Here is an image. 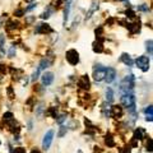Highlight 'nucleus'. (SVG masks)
Returning a JSON list of instances; mask_svg holds the SVG:
<instances>
[{"mask_svg":"<svg viewBox=\"0 0 153 153\" xmlns=\"http://www.w3.org/2000/svg\"><path fill=\"white\" fill-rule=\"evenodd\" d=\"M19 26V23L17 21H9L7 23V30H14V28H17Z\"/></svg>","mask_w":153,"mask_h":153,"instance_id":"6ab92c4d","label":"nucleus"},{"mask_svg":"<svg viewBox=\"0 0 153 153\" xmlns=\"http://www.w3.org/2000/svg\"><path fill=\"white\" fill-rule=\"evenodd\" d=\"M52 139H54V130L50 129V130H47L45 137H44V140H42V148L44 149H49L51 143H52Z\"/></svg>","mask_w":153,"mask_h":153,"instance_id":"423d86ee","label":"nucleus"},{"mask_svg":"<svg viewBox=\"0 0 153 153\" xmlns=\"http://www.w3.org/2000/svg\"><path fill=\"white\" fill-rule=\"evenodd\" d=\"M120 101H121V105L124 107H126L128 110H130L131 112L135 111L137 103H135V97H134L133 93H123Z\"/></svg>","mask_w":153,"mask_h":153,"instance_id":"f03ea898","label":"nucleus"},{"mask_svg":"<svg viewBox=\"0 0 153 153\" xmlns=\"http://www.w3.org/2000/svg\"><path fill=\"white\" fill-rule=\"evenodd\" d=\"M1 80H3V76H1V74H0V82H1Z\"/></svg>","mask_w":153,"mask_h":153,"instance_id":"4c0bfd02","label":"nucleus"},{"mask_svg":"<svg viewBox=\"0 0 153 153\" xmlns=\"http://www.w3.org/2000/svg\"><path fill=\"white\" fill-rule=\"evenodd\" d=\"M146 45V50L149 52V54H153V40H148L144 42Z\"/></svg>","mask_w":153,"mask_h":153,"instance_id":"f3484780","label":"nucleus"},{"mask_svg":"<svg viewBox=\"0 0 153 153\" xmlns=\"http://www.w3.org/2000/svg\"><path fill=\"white\" fill-rule=\"evenodd\" d=\"M65 57H66V60H68V63L70 65H76L79 63V54L75 50H73V49L66 51Z\"/></svg>","mask_w":153,"mask_h":153,"instance_id":"39448f33","label":"nucleus"},{"mask_svg":"<svg viewBox=\"0 0 153 153\" xmlns=\"http://www.w3.org/2000/svg\"><path fill=\"white\" fill-rule=\"evenodd\" d=\"M93 51H94V52H98V54L103 51V47H102L101 42H96V44L93 45Z\"/></svg>","mask_w":153,"mask_h":153,"instance_id":"412c9836","label":"nucleus"},{"mask_svg":"<svg viewBox=\"0 0 153 153\" xmlns=\"http://www.w3.org/2000/svg\"><path fill=\"white\" fill-rule=\"evenodd\" d=\"M65 134H66V126H64V125L60 126V130H59V134H57V135L61 138V137H64Z\"/></svg>","mask_w":153,"mask_h":153,"instance_id":"bb28decb","label":"nucleus"},{"mask_svg":"<svg viewBox=\"0 0 153 153\" xmlns=\"http://www.w3.org/2000/svg\"><path fill=\"white\" fill-rule=\"evenodd\" d=\"M137 65L138 69H140L143 73H146V71H148V69H149V57L146 56V55H140L137 57V60L134 61Z\"/></svg>","mask_w":153,"mask_h":153,"instance_id":"20e7f679","label":"nucleus"},{"mask_svg":"<svg viewBox=\"0 0 153 153\" xmlns=\"http://www.w3.org/2000/svg\"><path fill=\"white\" fill-rule=\"evenodd\" d=\"M117 75V71L115 68H112V66H108V68H106V74H105V82L106 83H112L115 78H116Z\"/></svg>","mask_w":153,"mask_h":153,"instance_id":"6e6552de","label":"nucleus"},{"mask_svg":"<svg viewBox=\"0 0 153 153\" xmlns=\"http://www.w3.org/2000/svg\"><path fill=\"white\" fill-rule=\"evenodd\" d=\"M54 73H51V71H45L44 74L41 75V82H42V85H45V87H49V85L52 84L54 82Z\"/></svg>","mask_w":153,"mask_h":153,"instance_id":"1a4fd4ad","label":"nucleus"},{"mask_svg":"<svg viewBox=\"0 0 153 153\" xmlns=\"http://www.w3.org/2000/svg\"><path fill=\"white\" fill-rule=\"evenodd\" d=\"M3 117H4V121H5V123H10V121H13L14 115H13L12 112H5Z\"/></svg>","mask_w":153,"mask_h":153,"instance_id":"4be33fe9","label":"nucleus"},{"mask_svg":"<svg viewBox=\"0 0 153 153\" xmlns=\"http://www.w3.org/2000/svg\"><path fill=\"white\" fill-rule=\"evenodd\" d=\"M25 13H26L25 9H17V10H14V16L16 17H23Z\"/></svg>","mask_w":153,"mask_h":153,"instance_id":"a878e982","label":"nucleus"},{"mask_svg":"<svg viewBox=\"0 0 153 153\" xmlns=\"http://www.w3.org/2000/svg\"><path fill=\"white\" fill-rule=\"evenodd\" d=\"M26 1H32V0H26Z\"/></svg>","mask_w":153,"mask_h":153,"instance_id":"58836bf2","label":"nucleus"},{"mask_svg":"<svg viewBox=\"0 0 153 153\" xmlns=\"http://www.w3.org/2000/svg\"><path fill=\"white\" fill-rule=\"evenodd\" d=\"M130 152H131V148L129 147V146L128 147H124L123 149H120V153H130Z\"/></svg>","mask_w":153,"mask_h":153,"instance_id":"7c9ffc66","label":"nucleus"},{"mask_svg":"<svg viewBox=\"0 0 153 153\" xmlns=\"http://www.w3.org/2000/svg\"><path fill=\"white\" fill-rule=\"evenodd\" d=\"M146 147H147V152H153V139H148Z\"/></svg>","mask_w":153,"mask_h":153,"instance_id":"393cba45","label":"nucleus"},{"mask_svg":"<svg viewBox=\"0 0 153 153\" xmlns=\"http://www.w3.org/2000/svg\"><path fill=\"white\" fill-rule=\"evenodd\" d=\"M50 65H51V60L49 59V57H44V59H41L40 64H38V69H40V70H45L46 68H49Z\"/></svg>","mask_w":153,"mask_h":153,"instance_id":"4468645a","label":"nucleus"},{"mask_svg":"<svg viewBox=\"0 0 153 153\" xmlns=\"http://www.w3.org/2000/svg\"><path fill=\"white\" fill-rule=\"evenodd\" d=\"M143 138H144V129H142V128L135 129V131H134V139L140 140Z\"/></svg>","mask_w":153,"mask_h":153,"instance_id":"2eb2a0df","label":"nucleus"},{"mask_svg":"<svg viewBox=\"0 0 153 153\" xmlns=\"http://www.w3.org/2000/svg\"><path fill=\"white\" fill-rule=\"evenodd\" d=\"M120 61L121 63H124L126 66H133L134 65V60L131 59V56L129 55V54H121V56H120Z\"/></svg>","mask_w":153,"mask_h":153,"instance_id":"f8f14e48","label":"nucleus"},{"mask_svg":"<svg viewBox=\"0 0 153 153\" xmlns=\"http://www.w3.org/2000/svg\"><path fill=\"white\" fill-rule=\"evenodd\" d=\"M105 142H106V144H107V147H115V142H114V138L110 135H106V139H105Z\"/></svg>","mask_w":153,"mask_h":153,"instance_id":"5701e85b","label":"nucleus"},{"mask_svg":"<svg viewBox=\"0 0 153 153\" xmlns=\"http://www.w3.org/2000/svg\"><path fill=\"white\" fill-rule=\"evenodd\" d=\"M8 55H9V57H14V56H16V47H14V46H12L10 49H9Z\"/></svg>","mask_w":153,"mask_h":153,"instance_id":"c85d7f7f","label":"nucleus"},{"mask_svg":"<svg viewBox=\"0 0 153 153\" xmlns=\"http://www.w3.org/2000/svg\"><path fill=\"white\" fill-rule=\"evenodd\" d=\"M138 10H140V12H149V9H148L147 7H144V4H142V5L138 7Z\"/></svg>","mask_w":153,"mask_h":153,"instance_id":"2f4dec72","label":"nucleus"},{"mask_svg":"<svg viewBox=\"0 0 153 153\" xmlns=\"http://www.w3.org/2000/svg\"><path fill=\"white\" fill-rule=\"evenodd\" d=\"M35 32L37 35H46V33H52V28L47 23H37Z\"/></svg>","mask_w":153,"mask_h":153,"instance_id":"0eeeda50","label":"nucleus"},{"mask_svg":"<svg viewBox=\"0 0 153 153\" xmlns=\"http://www.w3.org/2000/svg\"><path fill=\"white\" fill-rule=\"evenodd\" d=\"M134 89V75L129 74L121 80L120 83V92L123 93H133Z\"/></svg>","mask_w":153,"mask_h":153,"instance_id":"f257e3e1","label":"nucleus"},{"mask_svg":"<svg viewBox=\"0 0 153 153\" xmlns=\"http://www.w3.org/2000/svg\"><path fill=\"white\" fill-rule=\"evenodd\" d=\"M64 120H65V116H60V119H57V123L61 124V123H63Z\"/></svg>","mask_w":153,"mask_h":153,"instance_id":"c9c22d12","label":"nucleus"},{"mask_svg":"<svg viewBox=\"0 0 153 153\" xmlns=\"http://www.w3.org/2000/svg\"><path fill=\"white\" fill-rule=\"evenodd\" d=\"M106 68L107 66H103L102 64H96L93 68V78L96 82H103L105 80V74H106Z\"/></svg>","mask_w":153,"mask_h":153,"instance_id":"7ed1b4c3","label":"nucleus"},{"mask_svg":"<svg viewBox=\"0 0 153 153\" xmlns=\"http://www.w3.org/2000/svg\"><path fill=\"white\" fill-rule=\"evenodd\" d=\"M51 13H52V9H51V8H47L46 10L41 14V18H42V19H47V18H50V17H51Z\"/></svg>","mask_w":153,"mask_h":153,"instance_id":"b1692460","label":"nucleus"},{"mask_svg":"<svg viewBox=\"0 0 153 153\" xmlns=\"http://www.w3.org/2000/svg\"><path fill=\"white\" fill-rule=\"evenodd\" d=\"M92 5H93V7L89 9V12L87 13V16H85V18H87V19H89L91 17H92V14L94 13V10H96V9H98V3H96V1H94V3L92 4Z\"/></svg>","mask_w":153,"mask_h":153,"instance_id":"a211bd4d","label":"nucleus"},{"mask_svg":"<svg viewBox=\"0 0 153 153\" xmlns=\"http://www.w3.org/2000/svg\"><path fill=\"white\" fill-rule=\"evenodd\" d=\"M143 112L146 115V120L147 121H153V106H147Z\"/></svg>","mask_w":153,"mask_h":153,"instance_id":"ddd939ff","label":"nucleus"},{"mask_svg":"<svg viewBox=\"0 0 153 153\" xmlns=\"http://www.w3.org/2000/svg\"><path fill=\"white\" fill-rule=\"evenodd\" d=\"M13 153H27L25 148H22V147H17V148H14V151Z\"/></svg>","mask_w":153,"mask_h":153,"instance_id":"c756f323","label":"nucleus"},{"mask_svg":"<svg viewBox=\"0 0 153 153\" xmlns=\"http://www.w3.org/2000/svg\"><path fill=\"white\" fill-rule=\"evenodd\" d=\"M78 85H79L80 88H83V89H89V88H91V82H89L88 75H83L82 78L79 79Z\"/></svg>","mask_w":153,"mask_h":153,"instance_id":"9b49d317","label":"nucleus"},{"mask_svg":"<svg viewBox=\"0 0 153 153\" xmlns=\"http://www.w3.org/2000/svg\"><path fill=\"white\" fill-rule=\"evenodd\" d=\"M126 16H128L129 18H134V17H135V13L131 12V10H128V12H126Z\"/></svg>","mask_w":153,"mask_h":153,"instance_id":"72a5a7b5","label":"nucleus"},{"mask_svg":"<svg viewBox=\"0 0 153 153\" xmlns=\"http://www.w3.org/2000/svg\"><path fill=\"white\" fill-rule=\"evenodd\" d=\"M4 45H5V36L0 35V52L5 54V49H4Z\"/></svg>","mask_w":153,"mask_h":153,"instance_id":"aec40b11","label":"nucleus"},{"mask_svg":"<svg viewBox=\"0 0 153 153\" xmlns=\"http://www.w3.org/2000/svg\"><path fill=\"white\" fill-rule=\"evenodd\" d=\"M5 71H7V68H5V66H4V65L0 64V74H4V73H5Z\"/></svg>","mask_w":153,"mask_h":153,"instance_id":"f704fd0d","label":"nucleus"},{"mask_svg":"<svg viewBox=\"0 0 153 153\" xmlns=\"http://www.w3.org/2000/svg\"><path fill=\"white\" fill-rule=\"evenodd\" d=\"M114 97H115V94H114V91L111 87H107L106 88V101L107 102H114Z\"/></svg>","mask_w":153,"mask_h":153,"instance_id":"dca6fc26","label":"nucleus"},{"mask_svg":"<svg viewBox=\"0 0 153 153\" xmlns=\"http://www.w3.org/2000/svg\"><path fill=\"white\" fill-rule=\"evenodd\" d=\"M123 115H124V111H123V107L121 106H112L111 107V116L115 117V119H120L123 117Z\"/></svg>","mask_w":153,"mask_h":153,"instance_id":"9d476101","label":"nucleus"},{"mask_svg":"<svg viewBox=\"0 0 153 153\" xmlns=\"http://www.w3.org/2000/svg\"><path fill=\"white\" fill-rule=\"evenodd\" d=\"M40 71H41V70L38 69V68H37V69L35 70V73L32 74V78H31V79H32V82H35V80H36V79L38 78V75H40Z\"/></svg>","mask_w":153,"mask_h":153,"instance_id":"cd10ccee","label":"nucleus"},{"mask_svg":"<svg viewBox=\"0 0 153 153\" xmlns=\"http://www.w3.org/2000/svg\"><path fill=\"white\" fill-rule=\"evenodd\" d=\"M36 7H37V4L32 3V4H30V7H27V8H26V12H30V10H32V9H35Z\"/></svg>","mask_w":153,"mask_h":153,"instance_id":"473e14b6","label":"nucleus"},{"mask_svg":"<svg viewBox=\"0 0 153 153\" xmlns=\"http://www.w3.org/2000/svg\"><path fill=\"white\" fill-rule=\"evenodd\" d=\"M31 153H41L40 151H38V149H36V148H35V149H32V152Z\"/></svg>","mask_w":153,"mask_h":153,"instance_id":"e433bc0d","label":"nucleus"}]
</instances>
